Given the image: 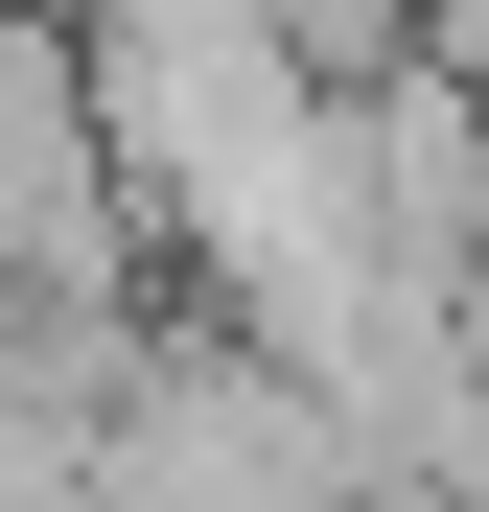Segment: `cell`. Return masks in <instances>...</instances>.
Returning <instances> with one entry per match:
<instances>
[{
    "label": "cell",
    "instance_id": "obj_1",
    "mask_svg": "<svg viewBox=\"0 0 489 512\" xmlns=\"http://www.w3.org/2000/svg\"><path fill=\"white\" fill-rule=\"evenodd\" d=\"M94 512H350V443L233 326H140V373L94 396Z\"/></svg>",
    "mask_w": 489,
    "mask_h": 512
}]
</instances>
